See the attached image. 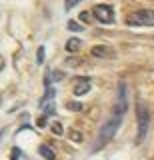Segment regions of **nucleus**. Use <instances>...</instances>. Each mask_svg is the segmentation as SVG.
I'll list each match as a JSON object with an SVG mask.
<instances>
[{
    "mask_svg": "<svg viewBox=\"0 0 154 160\" xmlns=\"http://www.w3.org/2000/svg\"><path fill=\"white\" fill-rule=\"evenodd\" d=\"M90 90V80L88 78H76V82H74V96H84V94Z\"/></svg>",
    "mask_w": 154,
    "mask_h": 160,
    "instance_id": "5",
    "label": "nucleus"
},
{
    "mask_svg": "<svg viewBox=\"0 0 154 160\" xmlns=\"http://www.w3.org/2000/svg\"><path fill=\"white\" fill-rule=\"evenodd\" d=\"M126 106H128V102H126V84H124V80H120V82H118V92H116V102H114V106H112V112H110V116H108V120L102 124V128L98 130L96 144H94V148H92L94 152L100 150L102 146H106L114 138V134L118 132V128H120V124H122Z\"/></svg>",
    "mask_w": 154,
    "mask_h": 160,
    "instance_id": "1",
    "label": "nucleus"
},
{
    "mask_svg": "<svg viewBox=\"0 0 154 160\" xmlns=\"http://www.w3.org/2000/svg\"><path fill=\"white\" fill-rule=\"evenodd\" d=\"M80 2H82V0H64V8H66V10H72L74 6H78Z\"/></svg>",
    "mask_w": 154,
    "mask_h": 160,
    "instance_id": "9",
    "label": "nucleus"
},
{
    "mask_svg": "<svg viewBox=\"0 0 154 160\" xmlns=\"http://www.w3.org/2000/svg\"><path fill=\"white\" fill-rule=\"evenodd\" d=\"M136 124H138V134H136V144H140L148 134L150 128V110L144 102L136 104Z\"/></svg>",
    "mask_w": 154,
    "mask_h": 160,
    "instance_id": "2",
    "label": "nucleus"
},
{
    "mask_svg": "<svg viewBox=\"0 0 154 160\" xmlns=\"http://www.w3.org/2000/svg\"><path fill=\"white\" fill-rule=\"evenodd\" d=\"M128 26H154V10H136L128 14Z\"/></svg>",
    "mask_w": 154,
    "mask_h": 160,
    "instance_id": "3",
    "label": "nucleus"
},
{
    "mask_svg": "<svg viewBox=\"0 0 154 160\" xmlns=\"http://www.w3.org/2000/svg\"><path fill=\"white\" fill-rule=\"evenodd\" d=\"M70 140L72 142H82V134L78 130H70Z\"/></svg>",
    "mask_w": 154,
    "mask_h": 160,
    "instance_id": "11",
    "label": "nucleus"
},
{
    "mask_svg": "<svg viewBox=\"0 0 154 160\" xmlns=\"http://www.w3.org/2000/svg\"><path fill=\"white\" fill-rule=\"evenodd\" d=\"M80 20H82V22H88V20H90V12H82L80 14Z\"/></svg>",
    "mask_w": 154,
    "mask_h": 160,
    "instance_id": "15",
    "label": "nucleus"
},
{
    "mask_svg": "<svg viewBox=\"0 0 154 160\" xmlns=\"http://www.w3.org/2000/svg\"><path fill=\"white\" fill-rule=\"evenodd\" d=\"M92 16L102 24H114V12L112 6H108V4H96L92 8Z\"/></svg>",
    "mask_w": 154,
    "mask_h": 160,
    "instance_id": "4",
    "label": "nucleus"
},
{
    "mask_svg": "<svg viewBox=\"0 0 154 160\" xmlns=\"http://www.w3.org/2000/svg\"><path fill=\"white\" fill-rule=\"evenodd\" d=\"M44 114H46V116L54 114V104H46V106H44Z\"/></svg>",
    "mask_w": 154,
    "mask_h": 160,
    "instance_id": "14",
    "label": "nucleus"
},
{
    "mask_svg": "<svg viewBox=\"0 0 154 160\" xmlns=\"http://www.w3.org/2000/svg\"><path fill=\"white\" fill-rule=\"evenodd\" d=\"M90 52H92V56H96V58H106V56L112 58V56H114V52H112L108 46H94Z\"/></svg>",
    "mask_w": 154,
    "mask_h": 160,
    "instance_id": "6",
    "label": "nucleus"
},
{
    "mask_svg": "<svg viewBox=\"0 0 154 160\" xmlns=\"http://www.w3.org/2000/svg\"><path fill=\"white\" fill-rule=\"evenodd\" d=\"M36 60H38V64H42V62H44V46L38 48V52H36Z\"/></svg>",
    "mask_w": 154,
    "mask_h": 160,
    "instance_id": "13",
    "label": "nucleus"
},
{
    "mask_svg": "<svg viewBox=\"0 0 154 160\" xmlns=\"http://www.w3.org/2000/svg\"><path fill=\"white\" fill-rule=\"evenodd\" d=\"M38 152H40V156H44L46 160H54V158H56V154H54V150H52L50 146H46V144H42Z\"/></svg>",
    "mask_w": 154,
    "mask_h": 160,
    "instance_id": "7",
    "label": "nucleus"
},
{
    "mask_svg": "<svg viewBox=\"0 0 154 160\" xmlns=\"http://www.w3.org/2000/svg\"><path fill=\"white\" fill-rule=\"evenodd\" d=\"M38 126H46V118H44V116H40V120H38Z\"/></svg>",
    "mask_w": 154,
    "mask_h": 160,
    "instance_id": "17",
    "label": "nucleus"
},
{
    "mask_svg": "<svg viewBox=\"0 0 154 160\" xmlns=\"http://www.w3.org/2000/svg\"><path fill=\"white\" fill-rule=\"evenodd\" d=\"M52 132H54V134H58V136H60V134L64 132L62 124H60V122H54V124H52Z\"/></svg>",
    "mask_w": 154,
    "mask_h": 160,
    "instance_id": "12",
    "label": "nucleus"
},
{
    "mask_svg": "<svg viewBox=\"0 0 154 160\" xmlns=\"http://www.w3.org/2000/svg\"><path fill=\"white\" fill-rule=\"evenodd\" d=\"M68 30H72V32H82V26L78 22H74V20H70V22H68Z\"/></svg>",
    "mask_w": 154,
    "mask_h": 160,
    "instance_id": "10",
    "label": "nucleus"
},
{
    "mask_svg": "<svg viewBox=\"0 0 154 160\" xmlns=\"http://www.w3.org/2000/svg\"><path fill=\"white\" fill-rule=\"evenodd\" d=\"M80 48H82V42L78 38H70L66 42V50H68V52H76V50H80Z\"/></svg>",
    "mask_w": 154,
    "mask_h": 160,
    "instance_id": "8",
    "label": "nucleus"
},
{
    "mask_svg": "<svg viewBox=\"0 0 154 160\" xmlns=\"http://www.w3.org/2000/svg\"><path fill=\"white\" fill-rule=\"evenodd\" d=\"M68 108H72V110H80L82 106H80L78 102H76V104H74V102H68Z\"/></svg>",
    "mask_w": 154,
    "mask_h": 160,
    "instance_id": "16",
    "label": "nucleus"
}]
</instances>
